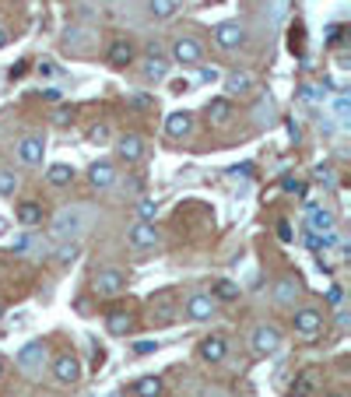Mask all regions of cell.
<instances>
[{"label":"cell","instance_id":"1","mask_svg":"<svg viewBox=\"0 0 351 397\" xmlns=\"http://www.w3.org/2000/svg\"><path fill=\"white\" fill-rule=\"evenodd\" d=\"M88 225H91V211H85V207H64V211H57L50 232L57 239H81L88 232Z\"/></svg>","mask_w":351,"mask_h":397},{"label":"cell","instance_id":"2","mask_svg":"<svg viewBox=\"0 0 351 397\" xmlns=\"http://www.w3.org/2000/svg\"><path fill=\"white\" fill-rule=\"evenodd\" d=\"M46 362H50L46 341H25V345L18 348V369H21L25 376H39V373L46 369Z\"/></svg>","mask_w":351,"mask_h":397},{"label":"cell","instance_id":"3","mask_svg":"<svg viewBox=\"0 0 351 397\" xmlns=\"http://www.w3.org/2000/svg\"><path fill=\"white\" fill-rule=\"evenodd\" d=\"M91 292L98 299L123 296V292H127V275H123L120 267H102V271H95V278H91Z\"/></svg>","mask_w":351,"mask_h":397},{"label":"cell","instance_id":"4","mask_svg":"<svg viewBox=\"0 0 351 397\" xmlns=\"http://www.w3.org/2000/svg\"><path fill=\"white\" fill-rule=\"evenodd\" d=\"M50 373H53V380H57L60 387H74V384H81V359L71 355V352H60V355L50 362Z\"/></svg>","mask_w":351,"mask_h":397},{"label":"cell","instance_id":"5","mask_svg":"<svg viewBox=\"0 0 351 397\" xmlns=\"http://www.w3.org/2000/svg\"><path fill=\"white\" fill-rule=\"evenodd\" d=\"M250 348H253V355H257V359L274 355V352L281 348V330H277L274 323H260V327H253V334H250Z\"/></svg>","mask_w":351,"mask_h":397},{"label":"cell","instance_id":"6","mask_svg":"<svg viewBox=\"0 0 351 397\" xmlns=\"http://www.w3.org/2000/svg\"><path fill=\"white\" fill-rule=\"evenodd\" d=\"M169 50H173V60L183 64V67H200L204 64V46L193 35H176Z\"/></svg>","mask_w":351,"mask_h":397},{"label":"cell","instance_id":"7","mask_svg":"<svg viewBox=\"0 0 351 397\" xmlns=\"http://www.w3.org/2000/svg\"><path fill=\"white\" fill-rule=\"evenodd\" d=\"M292 330L302 334V338H316V334L323 330V309H316V306L295 309V313H292Z\"/></svg>","mask_w":351,"mask_h":397},{"label":"cell","instance_id":"8","mask_svg":"<svg viewBox=\"0 0 351 397\" xmlns=\"http://www.w3.org/2000/svg\"><path fill=\"white\" fill-rule=\"evenodd\" d=\"M302 278L299 275H284V278H277L274 282V302L277 306H284V309H295V302L302 299Z\"/></svg>","mask_w":351,"mask_h":397},{"label":"cell","instance_id":"9","mask_svg":"<svg viewBox=\"0 0 351 397\" xmlns=\"http://www.w3.org/2000/svg\"><path fill=\"white\" fill-rule=\"evenodd\" d=\"M105 60H109V67L123 71V67H130V64L137 60V50H134L130 39H113L109 50H105Z\"/></svg>","mask_w":351,"mask_h":397},{"label":"cell","instance_id":"10","mask_svg":"<svg viewBox=\"0 0 351 397\" xmlns=\"http://www.w3.org/2000/svg\"><path fill=\"white\" fill-rule=\"evenodd\" d=\"M183 313H186V320L204 323V320H211V316H214V299L204 296V292H193V296L183 302Z\"/></svg>","mask_w":351,"mask_h":397},{"label":"cell","instance_id":"11","mask_svg":"<svg viewBox=\"0 0 351 397\" xmlns=\"http://www.w3.org/2000/svg\"><path fill=\"white\" fill-rule=\"evenodd\" d=\"M214 42H218L221 50H239V46L246 42V28H243L239 21H221V25L214 28Z\"/></svg>","mask_w":351,"mask_h":397},{"label":"cell","instance_id":"12","mask_svg":"<svg viewBox=\"0 0 351 397\" xmlns=\"http://www.w3.org/2000/svg\"><path fill=\"white\" fill-rule=\"evenodd\" d=\"M225 92H229V99H250L253 92H257V78L250 74V71H232L229 78H225Z\"/></svg>","mask_w":351,"mask_h":397},{"label":"cell","instance_id":"13","mask_svg":"<svg viewBox=\"0 0 351 397\" xmlns=\"http://www.w3.org/2000/svg\"><path fill=\"white\" fill-rule=\"evenodd\" d=\"M116 159L127 162V166L141 162V159H144V137H141V134H123V137L116 141Z\"/></svg>","mask_w":351,"mask_h":397},{"label":"cell","instance_id":"14","mask_svg":"<svg viewBox=\"0 0 351 397\" xmlns=\"http://www.w3.org/2000/svg\"><path fill=\"white\" fill-rule=\"evenodd\" d=\"M127 239L137 250H151V246H159V229H155V221H134L127 229Z\"/></svg>","mask_w":351,"mask_h":397},{"label":"cell","instance_id":"15","mask_svg":"<svg viewBox=\"0 0 351 397\" xmlns=\"http://www.w3.org/2000/svg\"><path fill=\"white\" fill-rule=\"evenodd\" d=\"M225 355H229V341H225L221 334L200 338V345H197V359H200V362H221Z\"/></svg>","mask_w":351,"mask_h":397},{"label":"cell","instance_id":"16","mask_svg":"<svg viewBox=\"0 0 351 397\" xmlns=\"http://www.w3.org/2000/svg\"><path fill=\"white\" fill-rule=\"evenodd\" d=\"M166 134L173 137V141H183V137H190L193 134V113H186V109H176L166 116Z\"/></svg>","mask_w":351,"mask_h":397},{"label":"cell","instance_id":"17","mask_svg":"<svg viewBox=\"0 0 351 397\" xmlns=\"http://www.w3.org/2000/svg\"><path fill=\"white\" fill-rule=\"evenodd\" d=\"M42 155H46V141H42V137L28 134V137H21V141H18V159H21L25 166H39V162H42Z\"/></svg>","mask_w":351,"mask_h":397},{"label":"cell","instance_id":"18","mask_svg":"<svg viewBox=\"0 0 351 397\" xmlns=\"http://www.w3.org/2000/svg\"><path fill=\"white\" fill-rule=\"evenodd\" d=\"M306 211H309V232H334V225H338V214L330 211V207H316V204H309L306 200Z\"/></svg>","mask_w":351,"mask_h":397},{"label":"cell","instance_id":"19","mask_svg":"<svg viewBox=\"0 0 351 397\" xmlns=\"http://www.w3.org/2000/svg\"><path fill=\"white\" fill-rule=\"evenodd\" d=\"M105 330H109L113 338H127V334L134 330V313H127V309H109V313H105Z\"/></svg>","mask_w":351,"mask_h":397},{"label":"cell","instance_id":"20","mask_svg":"<svg viewBox=\"0 0 351 397\" xmlns=\"http://www.w3.org/2000/svg\"><path fill=\"white\" fill-rule=\"evenodd\" d=\"M88 183H91L95 190L113 187V183H116V166H113V162H95V166L88 169Z\"/></svg>","mask_w":351,"mask_h":397},{"label":"cell","instance_id":"21","mask_svg":"<svg viewBox=\"0 0 351 397\" xmlns=\"http://www.w3.org/2000/svg\"><path fill=\"white\" fill-rule=\"evenodd\" d=\"M232 116H236L232 99H211L207 102V120H211L214 127H229V123H232Z\"/></svg>","mask_w":351,"mask_h":397},{"label":"cell","instance_id":"22","mask_svg":"<svg viewBox=\"0 0 351 397\" xmlns=\"http://www.w3.org/2000/svg\"><path fill=\"white\" fill-rule=\"evenodd\" d=\"M14 218H18L25 229H35V225H42V204H35V200H21V204L14 207Z\"/></svg>","mask_w":351,"mask_h":397},{"label":"cell","instance_id":"23","mask_svg":"<svg viewBox=\"0 0 351 397\" xmlns=\"http://www.w3.org/2000/svg\"><path fill=\"white\" fill-rule=\"evenodd\" d=\"M166 74H169V60H162L159 46H151L148 50V64H144V78L148 81H166Z\"/></svg>","mask_w":351,"mask_h":397},{"label":"cell","instance_id":"24","mask_svg":"<svg viewBox=\"0 0 351 397\" xmlns=\"http://www.w3.org/2000/svg\"><path fill=\"white\" fill-rule=\"evenodd\" d=\"M46 180H50L53 187H67V183L74 180V169H71L67 162H53V166L46 169Z\"/></svg>","mask_w":351,"mask_h":397},{"label":"cell","instance_id":"25","mask_svg":"<svg viewBox=\"0 0 351 397\" xmlns=\"http://www.w3.org/2000/svg\"><path fill=\"white\" fill-rule=\"evenodd\" d=\"M78 253H81V243H78V239H64V243L53 250L57 264H74V260H78Z\"/></svg>","mask_w":351,"mask_h":397},{"label":"cell","instance_id":"26","mask_svg":"<svg viewBox=\"0 0 351 397\" xmlns=\"http://www.w3.org/2000/svg\"><path fill=\"white\" fill-rule=\"evenodd\" d=\"M134 397H162V380L159 376H141L134 384Z\"/></svg>","mask_w":351,"mask_h":397},{"label":"cell","instance_id":"27","mask_svg":"<svg viewBox=\"0 0 351 397\" xmlns=\"http://www.w3.org/2000/svg\"><path fill=\"white\" fill-rule=\"evenodd\" d=\"M313 387H316V380H313V373L306 369V373H299V376H295V384H292L288 397H309L313 394Z\"/></svg>","mask_w":351,"mask_h":397},{"label":"cell","instance_id":"28","mask_svg":"<svg viewBox=\"0 0 351 397\" xmlns=\"http://www.w3.org/2000/svg\"><path fill=\"white\" fill-rule=\"evenodd\" d=\"M18 187H21V183H18V176H14L11 169H4V166H0V197H14V194H18Z\"/></svg>","mask_w":351,"mask_h":397},{"label":"cell","instance_id":"29","mask_svg":"<svg viewBox=\"0 0 351 397\" xmlns=\"http://www.w3.org/2000/svg\"><path fill=\"white\" fill-rule=\"evenodd\" d=\"M148 7H151L155 18H173L176 11H179V0H151Z\"/></svg>","mask_w":351,"mask_h":397},{"label":"cell","instance_id":"30","mask_svg":"<svg viewBox=\"0 0 351 397\" xmlns=\"http://www.w3.org/2000/svg\"><path fill=\"white\" fill-rule=\"evenodd\" d=\"M214 296L225 299V302H232V299H239V285L229 282V278H221V282H214Z\"/></svg>","mask_w":351,"mask_h":397},{"label":"cell","instance_id":"31","mask_svg":"<svg viewBox=\"0 0 351 397\" xmlns=\"http://www.w3.org/2000/svg\"><path fill=\"white\" fill-rule=\"evenodd\" d=\"M109 137H113L109 123H91V127H88V141H91V144H105Z\"/></svg>","mask_w":351,"mask_h":397},{"label":"cell","instance_id":"32","mask_svg":"<svg viewBox=\"0 0 351 397\" xmlns=\"http://www.w3.org/2000/svg\"><path fill=\"white\" fill-rule=\"evenodd\" d=\"M137 214H141V221H155V214H159V204L148 197L137 200Z\"/></svg>","mask_w":351,"mask_h":397},{"label":"cell","instance_id":"33","mask_svg":"<svg viewBox=\"0 0 351 397\" xmlns=\"http://www.w3.org/2000/svg\"><path fill=\"white\" fill-rule=\"evenodd\" d=\"M32 246H35V239H32V236L25 232V236H18V239L11 243V253H14V257H21V253H28Z\"/></svg>","mask_w":351,"mask_h":397},{"label":"cell","instance_id":"34","mask_svg":"<svg viewBox=\"0 0 351 397\" xmlns=\"http://www.w3.org/2000/svg\"><path fill=\"white\" fill-rule=\"evenodd\" d=\"M334 113H338V120H341V123H348V116H351V99L348 96H338V99H334Z\"/></svg>","mask_w":351,"mask_h":397},{"label":"cell","instance_id":"35","mask_svg":"<svg viewBox=\"0 0 351 397\" xmlns=\"http://www.w3.org/2000/svg\"><path fill=\"white\" fill-rule=\"evenodd\" d=\"M316 183H320V187H334V183H338L334 169H330V166H320V169H316Z\"/></svg>","mask_w":351,"mask_h":397},{"label":"cell","instance_id":"36","mask_svg":"<svg viewBox=\"0 0 351 397\" xmlns=\"http://www.w3.org/2000/svg\"><path fill=\"white\" fill-rule=\"evenodd\" d=\"M281 187H284V190H288V194H295V197H306V187H302V183H299V180H292V176H288V180H284V183H281Z\"/></svg>","mask_w":351,"mask_h":397},{"label":"cell","instance_id":"37","mask_svg":"<svg viewBox=\"0 0 351 397\" xmlns=\"http://www.w3.org/2000/svg\"><path fill=\"white\" fill-rule=\"evenodd\" d=\"M155 348H159V341H137V345H134V352H137V355H151Z\"/></svg>","mask_w":351,"mask_h":397},{"label":"cell","instance_id":"38","mask_svg":"<svg viewBox=\"0 0 351 397\" xmlns=\"http://www.w3.org/2000/svg\"><path fill=\"white\" fill-rule=\"evenodd\" d=\"M200 78H204V81H218V67H204V64H200Z\"/></svg>","mask_w":351,"mask_h":397},{"label":"cell","instance_id":"39","mask_svg":"<svg viewBox=\"0 0 351 397\" xmlns=\"http://www.w3.org/2000/svg\"><path fill=\"white\" fill-rule=\"evenodd\" d=\"M277 239H284V243L292 239V229H288V221H281V225H277Z\"/></svg>","mask_w":351,"mask_h":397},{"label":"cell","instance_id":"40","mask_svg":"<svg viewBox=\"0 0 351 397\" xmlns=\"http://www.w3.org/2000/svg\"><path fill=\"white\" fill-rule=\"evenodd\" d=\"M341 296H345V292H341V289H338V285H334V289H330V292H327V299H330V302H341Z\"/></svg>","mask_w":351,"mask_h":397},{"label":"cell","instance_id":"41","mask_svg":"<svg viewBox=\"0 0 351 397\" xmlns=\"http://www.w3.org/2000/svg\"><path fill=\"white\" fill-rule=\"evenodd\" d=\"M7 39H11V35H7V28H4V25H0V50H4V46H7Z\"/></svg>","mask_w":351,"mask_h":397},{"label":"cell","instance_id":"42","mask_svg":"<svg viewBox=\"0 0 351 397\" xmlns=\"http://www.w3.org/2000/svg\"><path fill=\"white\" fill-rule=\"evenodd\" d=\"M4 366H7V362H4V359H0V380H4V373H7V369H4Z\"/></svg>","mask_w":351,"mask_h":397},{"label":"cell","instance_id":"43","mask_svg":"<svg viewBox=\"0 0 351 397\" xmlns=\"http://www.w3.org/2000/svg\"><path fill=\"white\" fill-rule=\"evenodd\" d=\"M327 397H345V394H327Z\"/></svg>","mask_w":351,"mask_h":397},{"label":"cell","instance_id":"44","mask_svg":"<svg viewBox=\"0 0 351 397\" xmlns=\"http://www.w3.org/2000/svg\"><path fill=\"white\" fill-rule=\"evenodd\" d=\"M0 320H4V309H0Z\"/></svg>","mask_w":351,"mask_h":397}]
</instances>
